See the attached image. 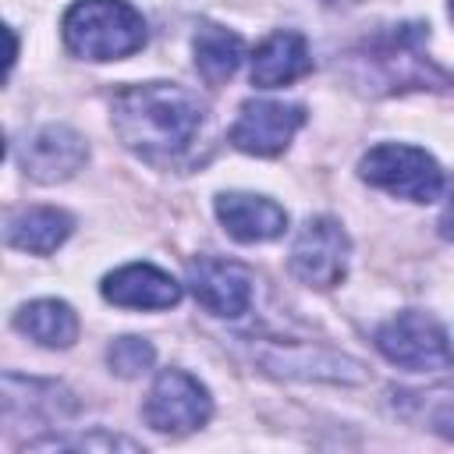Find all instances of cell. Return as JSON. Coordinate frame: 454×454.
Returning a JSON list of instances; mask_svg holds the SVG:
<instances>
[{
  "label": "cell",
  "mask_w": 454,
  "mask_h": 454,
  "mask_svg": "<svg viewBox=\"0 0 454 454\" xmlns=\"http://www.w3.org/2000/svg\"><path fill=\"white\" fill-rule=\"evenodd\" d=\"M216 216L234 241H270L287 227V213L277 202L248 192H223L216 199Z\"/></svg>",
  "instance_id": "cell-12"
},
{
  "label": "cell",
  "mask_w": 454,
  "mask_h": 454,
  "mask_svg": "<svg viewBox=\"0 0 454 454\" xmlns=\"http://www.w3.org/2000/svg\"><path fill=\"white\" fill-rule=\"evenodd\" d=\"M67 234H71V216L64 209H53V206L25 209V213L11 216V223H7V241L14 248L35 252V255L53 252L57 245H64Z\"/></svg>",
  "instance_id": "cell-14"
},
{
  "label": "cell",
  "mask_w": 454,
  "mask_h": 454,
  "mask_svg": "<svg viewBox=\"0 0 454 454\" xmlns=\"http://www.w3.org/2000/svg\"><path fill=\"white\" fill-rule=\"evenodd\" d=\"M188 284H192V294L202 309H209L213 316H223V319H234L248 309L252 301V277L245 266L238 262H227V259H195L188 266Z\"/></svg>",
  "instance_id": "cell-8"
},
{
  "label": "cell",
  "mask_w": 454,
  "mask_h": 454,
  "mask_svg": "<svg viewBox=\"0 0 454 454\" xmlns=\"http://www.w3.org/2000/svg\"><path fill=\"white\" fill-rule=\"evenodd\" d=\"M376 348L383 351V358L411 372L454 365V340L436 319L422 312H401L390 323H383L376 330Z\"/></svg>",
  "instance_id": "cell-4"
},
{
  "label": "cell",
  "mask_w": 454,
  "mask_h": 454,
  "mask_svg": "<svg viewBox=\"0 0 454 454\" xmlns=\"http://www.w3.org/2000/svg\"><path fill=\"white\" fill-rule=\"evenodd\" d=\"M436 397H440V401L429 408L426 422H429V429H436L440 436L454 440V394H450V390H440Z\"/></svg>",
  "instance_id": "cell-18"
},
{
  "label": "cell",
  "mask_w": 454,
  "mask_h": 454,
  "mask_svg": "<svg viewBox=\"0 0 454 454\" xmlns=\"http://www.w3.org/2000/svg\"><path fill=\"white\" fill-rule=\"evenodd\" d=\"M14 326L32 340H39L43 348H67L78 337V316L71 312L67 301H57V298H39L25 305L14 316Z\"/></svg>",
  "instance_id": "cell-15"
},
{
  "label": "cell",
  "mask_w": 454,
  "mask_h": 454,
  "mask_svg": "<svg viewBox=\"0 0 454 454\" xmlns=\"http://www.w3.org/2000/svg\"><path fill=\"white\" fill-rule=\"evenodd\" d=\"M358 170L369 184L411 202H433L443 188V170L426 149L415 145H397V142L376 145L362 156Z\"/></svg>",
  "instance_id": "cell-3"
},
{
  "label": "cell",
  "mask_w": 454,
  "mask_h": 454,
  "mask_svg": "<svg viewBox=\"0 0 454 454\" xmlns=\"http://www.w3.org/2000/svg\"><path fill=\"white\" fill-rule=\"evenodd\" d=\"M241 53H245L241 39H238L234 32L220 28V25H206V28H199V35H195V67H199V74H202L209 85L227 82V78L238 71Z\"/></svg>",
  "instance_id": "cell-16"
},
{
  "label": "cell",
  "mask_w": 454,
  "mask_h": 454,
  "mask_svg": "<svg viewBox=\"0 0 454 454\" xmlns=\"http://www.w3.org/2000/svg\"><path fill=\"white\" fill-rule=\"evenodd\" d=\"M440 234L443 238H454V188H450V202H447V209L440 216Z\"/></svg>",
  "instance_id": "cell-19"
},
{
  "label": "cell",
  "mask_w": 454,
  "mask_h": 454,
  "mask_svg": "<svg viewBox=\"0 0 454 454\" xmlns=\"http://www.w3.org/2000/svg\"><path fill=\"white\" fill-rule=\"evenodd\" d=\"M202 114V99L192 89L170 82L128 85L114 99V128L121 142L145 160L181 156L192 145Z\"/></svg>",
  "instance_id": "cell-1"
},
{
  "label": "cell",
  "mask_w": 454,
  "mask_h": 454,
  "mask_svg": "<svg viewBox=\"0 0 454 454\" xmlns=\"http://www.w3.org/2000/svg\"><path fill=\"white\" fill-rule=\"evenodd\" d=\"M209 411H213V401H209L206 387L181 369L160 372L149 390V401H145V422L153 429L174 433V436L206 426Z\"/></svg>",
  "instance_id": "cell-5"
},
{
  "label": "cell",
  "mask_w": 454,
  "mask_h": 454,
  "mask_svg": "<svg viewBox=\"0 0 454 454\" xmlns=\"http://www.w3.org/2000/svg\"><path fill=\"white\" fill-rule=\"evenodd\" d=\"M305 124V110L298 103L248 99L231 128V142L252 156H277Z\"/></svg>",
  "instance_id": "cell-7"
},
{
  "label": "cell",
  "mask_w": 454,
  "mask_h": 454,
  "mask_svg": "<svg viewBox=\"0 0 454 454\" xmlns=\"http://www.w3.org/2000/svg\"><path fill=\"white\" fill-rule=\"evenodd\" d=\"M103 298L124 309H170L181 298V284L149 262H131L106 273Z\"/></svg>",
  "instance_id": "cell-11"
},
{
  "label": "cell",
  "mask_w": 454,
  "mask_h": 454,
  "mask_svg": "<svg viewBox=\"0 0 454 454\" xmlns=\"http://www.w3.org/2000/svg\"><path fill=\"white\" fill-rule=\"evenodd\" d=\"M450 18H454V0H450Z\"/></svg>",
  "instance_id": "cell-20"
},
{
  "label": "cell",
  "mask_w": 454,
  "mask_h": 454,
  "mask_svg": "<svg viewBox=\"0 0 454 454\" xmlns=\"http://www.w3.org/2000/svg\"><path fill=\"white\" fill-rule=\"evenodd\" d=\"M259 362L270 372L280 376H301V380H340V383H358L365 372L355 358L333 355L326 348H312V344H270L259 351Z\"/></svg>",
  "instance_id": "cell-10"
},
{
  "label": "cell",
  "mask_w": 454,
  "mask_h": 454,
  "mask_svg": "<svg viewBox=\"0 0 454 454\" xmlns=\"http://www.w3.org/2000/svg\"><path fill=\"white\" fill-rule=\"evenodd\" d=\"M85 163V142L78 131L64 128V124H50L43 131H35L25 149H21V167L28 177L43 181V184H53V181H64L71 177L78 167Z\"/></svg>",
  "instance_id": "cell-9"
},
{
  "label": "cell",
  "mask_w": 454,
  "mask_h": 454,
  "mask_svg": "<svg viewBox=\"0 0 454 454\" xmlns=\"http://www.w3.org/2000/svg\"><path fill=\"white\" fill-rule=\"evenodd\" d=\"M291 270L309 287H333L348 270V234L330 216H312L291 245Z\"/></svg>",
  "instance_id": "cell-6"
},
{
  "label": "cell",
  "mask_w": 454,
  "mask_h": 454,
  "mask_svg": "<svg viewBox=\"0 0 454 454\" xmlns=\"http://www.w3.org/2000/svg\"><path fill=\"white\" fill-rule=\"evenodd\" d=\"M106 362L117 376H138L153 365V344L142 337H117L106 351Z\"/></svg>",
  "instance_id": "cell-17"
},
{
  "label": "cell",
  "mask_w": 454,
  "mask_h": 454,
  "mask_svg": "<svg viewBox=\"0 0 454 454\" xmlns=\"http://www.w3.org/2000/svg\"><path fill=\"white\" fill-rule=\"evenodd\" d=\"M60 28L67 50L85 60H117L145 46V18L128 0H78Z\"/></svg>",
  "instance_id": "cell-2"
},
{
  "label": "cell",
  "mask_w": 454,
  "mask_h": 454,
  "mask_svg": "<svg viewBox=\"0 0 454 454\" xmlns=\"http://www.w3.org/2000/svg\"><path fill=\"white\" fill-rule=\"evenodd\" d=\"M309 67H312L309 43L298 32H273L252 53V85L280 89V85L301 78Z\"/></svg>",
  "instance_id": "cell-13"
}]
</instances>
